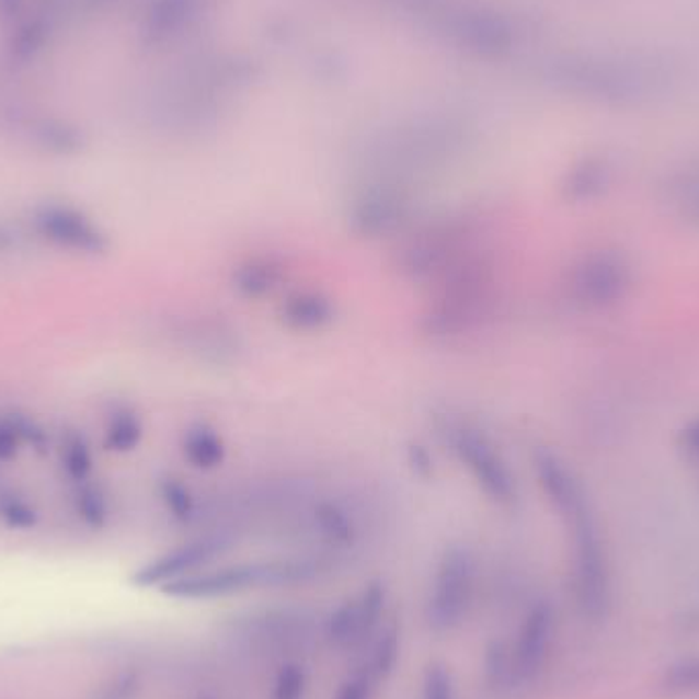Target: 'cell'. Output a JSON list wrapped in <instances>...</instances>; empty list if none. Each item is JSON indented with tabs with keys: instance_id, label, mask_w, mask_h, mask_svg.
Here are the masks:
<instances>
[{
	"instance_id": "1",
	"label": "cell",
	"mask_w": 699,
	"mask_h": 699,
	"mask_svg": "<svg viewBox=\"0 0 699 699\" xmlns=\"http://www.w3.org/2000/svg\"><path fill=\"white\" fill-rule=\"evenodd\" d=\"M330 563L321 552H299L259 561L211 564L193 575L160 587L174 599L211 601L259 589H287L313 583L328 573Z\"/></svg>"
},
{
	"instance_id": "2",
	"label": "cell",
	"mask_w": 699,
	"mask_h": 699,
	"mask_svg": "<svg viewBox=\"0 0 699 699\" xmlns=\"http://www.w3.org/2000/svg\"><path fill=\"white\" fill-rule=\"evenodd\" d=\"M495 307V264L485 248L434 283V297L424 311L427 337L452 342L472 334Z\"/></svg>"
},
{
	"instance_id": "3",
	"label": "cell",
	"mask_w": 699,
	"mask_h": 699,
	"mask_svg": "<svg viewBox=\"0 0 699 699\" xmlns=\"http://www.w3.org/2000/svg\"><path fill=\"white\" fill-rule=\"evenodd\" d=\"M481 250V226L469 215L436 219L417 229L397 254L399 273L413 283L434 285Z\"/></svg>"
},
{
	"instance_id": "4",
	"label": "cell",
	"mask_w": 699,
	"mask_h": 699,
	"mask_svg": "<svg viewBox=\"0 0 699 699\" xmlns=\"http://www.w3.org/2000/svg\"><path fill=\"white\" fill-rule=\"evenodd\" d=\"M422 195L401 176L373 174L346 203V224L358 238L382 240L410 229L420 215Z\"/></svg>"
},
{
	"instance_id": "5",
	"label": "cell",
	"mask_w": 699,
	"mask_h": 699,
	"mask_svg": "<svg viewBox=\"0 0 699 699\" xmlns=\"http://www.w3.org/2000/svg\"><path fill=\"white\" fill-rule=\"evenodd\" d=\"M438 434L448 452L469 471L489 502L505 509L519 502L516 474L483 427L469 417L444 415Z\"/></svg>"
},
{
	"instance_id": "6",
	"label": "cell",
	"mask_w": 699,
	"mask_h": 699,
	"mask_svg": "<svg viewBox=\"0 0 699 699\" xmlns=\"http://www.w3.org/2000/svg\"><path fill=\"white\" fill-rule=\"evenodd\" d=\"M477 554L469 545L455 542L442 552L424 609L432 632L452 634L469 620L477 593Z\"/></svg>"
},
{
	"instance_id": "7",
	"label": "cell",
	"mask_w": 699,
	"mask_h": 699,
	"mask_svg": "<svg viewBox=\"0 0 699 699\" xmlns=\"http://www.w3.org/2000/svg\"><path fill=\"white\" fill-rule=\"evenodd\" d=\"M31 228L39 240L78 256H108L113 242L107 229L68 203H42L31 211Z\"/></svg>"
},
{
	"instance_id": "8",
	"label": "cell",
	"mask_w": 699,
	"mask_h": 699,
	"mask_svg": "<svg viewBox=\"0 0 699 699\" xmlns=\"http://www.w3.org/2000/svg\"><path fill=\"white\" fill-rule=\"evenodd\" d=\"M238 538L231 530L209 528L207 532L198 534L179 547L170 548L150 563L139 566L134 573V585L137 587H164L176 578L193 575L207 566L221 561L231 548L236 547Z\"/></svg>"
},
{
	"instance_id": "9",
	"label": "cell",
	"mask_w": 699,
	"mask_h": 699,
	"mask_svg": "<svg viewBox=\"0 0 699 699\" xmlns=\"http://www.w3.org/2000/svg\"><path fill=\"white\" fill-rule=\"evenodd\" d=\"M285 522L328 550L354 547L363 532L360 512L354 503L346 497H321L320 493L293 509Z\"/></svg>"
},
{
	"instance_id": "10",
	"label": "cell",
	"mask_w": 699,
	"mask_h": 699,
	"mask_svg": "<svg viewBox=\"0 0 699 699\" xmlns=\"http://www.w3.org/2000/svg\"><path fill=\"white\" fill-rule=\"evenodd\" d=\"M389 604V587L375 578L366 583L356 595L342 601L325 620V640L334 649L356 646L375 637L385 622V609Z\"/></svg>"
},
{
	"instance_id": "11",
	"label": "cell",
	"mask_w": 699,
	"mask_h": 699,
	"mask_svg": "<svg viewBox=\"0 0 699 699\" xmlns=\"http://www.w3.org/2000/svg\"><path fill=\"white\" fill-rule=\"evenodd\" d=\"M557 637V614L548 601H536L526 611L517 628L516 640L509 644L514 685H532L547 667L548 656Z\"/></svg>"
},
{
	"instance_id": "12",
	"label": "cell",
	"mask_w": 699,
	"mask_h": 699,
	"mask_svg": "<svg viewBox=\"0 0 699 699\" xmlns=\"http://www.w3.org/2000/svg\"><path fill=\"white\" fill-rule=\"evenodd\" d=\"M184 346L211 365H228L242 352V340L228 321L198 318L183 332Z\"/></svg>"
},
{
	"instance_id": "13",
	"label": "cell",
	"mask_w": 699,
	"mask_h": 699,
	"mask_svg": "<svg viewBox=\"0 0 699 699\" xmlns=\"http://www.w3.org/2000/svg\"><path fill=\"white\" fill-rule=\"evenodd\" d=\"M335 318V305L321 290H297L278 307V320L293 332H320Z\"/></svg>"
},
{
	"instance_id": "14",
	"label": "cell",
	"mask_w": 699,
	"mask_h": 699,
	"mask_svg": "<svg viewBox=\"0 0 699 699\" xmlns=\"http://www.w3.org/2000/svg\"><path fill=\"white\" fill-rule=\"evenodd\" d=\"M287 278L285 262L276 256H252L240 262L231 273V287L245 299L273 295Z\"/></svg>"
},
{
	"instance_id": "15",
	"label": "cell",
	"mask_w": 699,
	"mask_h": 699,
	"mask_svg": "<svg viewBox=\"0 0 699 699\" xmlns=\"http://www.w3.org/2000/svg\"><path fill=\"white\" fill-rule=\"evenodd\" d=\"M184 460L198 471H214L228 455L226 442L207 424H193L186 427L181 440Z\"/></svg>"
},
{
	"instance_id": "16",
	"label": "cell",
	"mask_w": 699,
	"mask_h": 699,
	"mask_svg": "<svg viewBox=\"0 0 699 699\" xmlns=\"http://www.w3.org/2000/svg\"><path fill=\"white\" fill-rule=\"evenodd\" d=\"M146 426L141 415L129 405H117L111 410L103 434V446L113 455H129L144 442Z\"/></svg>"
},
{
	"instance_id": "17",
	"label": "cell",
	"mask_w": 699,
	"mask_h": 699,
	"mask_svg": "<svg viewBox=\"0 0 699 699\" xmlns=\"http://www.w3.org/2000/svg\"><path fill=\"white\" fill-rule=\"evenodd\" d=\"M401 649H403V632L401 623L396 618L389 622L380 623L377 630V639L373 640L370 646V658H368V673L379 681H387L401 661Z\"/></svg>"
},
{
	"instance_id": "18",
	"label": "cell",
	"mask_w": 699,
	"mask_h": 699,
	"mask_svg": "<svg viewBox=\"0 0 699 699\" xmlns=\"http://www.w3.org/2000/svg\"><path fill=\"white\" fill-rule=\"evenodd\" d=\"M61 471L75 485L91 481L94 471V457H92L91 442L87 434L78 427H68L61 434L60 448Z\"/></svg>"
},
{
	"instance_id": "19",
	"label": "cell",
	"mask_w": 699,
	"mask_h": 699,
	"mask_svg": "<svg viewBox=\"0 0 699 699\" xmlns=\"http://www.w3.org/2000/svg\"><path fill=\"white\" fill-rule=\"evenodd\" d=\"M158 495L164 503L168 514L179 524H195L200 514V495L174 474H167L158 481Z\"/></svg>"
},
{
	"instance_id": "20",
	"label": "cell",
	"mask_w": 699,
	"mask_h": 699,
	"mask_svg": "<svg viewBox=\"0 0 699 699\" xmlns=\"http://www.w3.org/2000/svg\"><path fill=\"white\" fill-rule=\"evenodd\" d=\"M72 509L87 528L103 530L108 524V517H111L107 491L92 481L75 485Z\"/></svg>"
},
{
	"instance_id": "21",
	"label": "cell",
	"mask_w": 699,
	"mask_h": 699,
	"mask_svg": "<svg viewBox=\"0 0 699 699\" xmlns=\"http://www.w3.org/2000/svg\"><path fill=\"white\" fill-rule=\"evenodd\" d=\"M483 681L486 689L495 696L516 689L512 658H509V644L495 640L493 644L486 646L485 658H483Z\"/></svg>"
},
{
	"instance_id": "22",
	"label": "cell",
	"mask_w": 699,
	"mask_h": 699,
	"mask_svg": "<svg viewBox=\"0 0 699 699\" xmlns=\"http://www.w3.org/2000/svg\"><path fill=\"white\" fill-rule=\"evenodd\" d=\"M661 689L675 699H699V656L681 658L661 677Z\"/></svg>"
},
{
	"instance_id": "23",
	"label": "cell",
	"mask_w": 699,
	"mask_h": 699,
	"mask_svg": "<svg viewBox=\"0 0 699 699\" xmlns=\"http://www.w3.org/2000/svg\"><path fill=\"white\" fill-rule=\"evenodd\" d=\"M0 522L16 532H27L39 524L37 507L13 489H0Z\"/></svg>"
},
{
	"instance_id": "24",
	"label": "cell",
	"mask_w": 699,
	"mask_h": 699,
	"mask_svg": "<svg viewBox=\"0 0 699 699\" xmlns=\"http://www.w3.org/2000/svg\"><path fill=\"white\" fill-rule=\"evenodd\" d=\"M35 141L47 150L58 156H70L82 150L84 137L75 125H66L60 122H47L35 129Z\"/></svg>"
},
{
	"instance_id": "25",
	"label": "cell",
	"mask_w": 699,
	"mask_h": 699,
	"mask_svg": "<svg viewBox=\"0 0 699 699\" xmlns=\"http://www.w3.org/2000/svg\"><path fill=\"white\" fill-rule=\"evenodd\" d=\"M309 671L297 661L283 663L274 673L268 699H307L309 696Z\"/></svg>"
},
{
	"instance_id": "26",
	"label": "cell",
	"mask_w": 699,
	"mask_h": 699,
	"mask_svg": "<svg viewBox=\"0 0 699 699\" xmlns=\"http://www.w3.org/2000/svg\"><path fill=\"white\" fill-rule=\"evenodd\" d=\"M4 420L15 429L23 446H30L35 455H47L51 448V436L47 427L27 411L11 410L2 413Z\"/></svg>"
},
{
	"instance_id": "27",
	"label": "cell",
	"mask_w": 699,
	"mask_h": 699,
	"mask_svg": "<svg viewBox=\"0 0 699 699\" xmlns=\"http://www.w3.org/2000/svg\"><path fill=\"white\" fill-rule=\"evenodd\" d=\"M420 699H460L457 677L446 663L432 661L424 669L422 685H420Z\"/></svg>"
},
{
	"instance_id": "28",
	"label": "cell",
	"mask_w": 699,
	"mask_h": 699,
	"mask_svg": "<svg viewBox=\"0 0 699 699\" xmlns=\"http://www.w3.org/2000/svg\"><path fill=\"white\" fill-rule=\"evenodd\" d=\"M375 684L377 679L368 673V669L356 671L337 685L332 699H375V687H377Z\"/></svg>"
},
{
	"instance_id": "29",
	"label": "cell",
	"mask_w": 699,
	"mask_h": 699,
	"mask_svg": "<svg viewBox=\"0 0 699 699\" xmlns=\"http://www.w3.org/2000/svg\"><path fill=\"white\" fill-rule=\"evenodd\" d=\"M21 440L15 434V429L4 420V415L0 413V462H11L19 457L21 452Z\"/></svg>"
},
{
	"instance_id": "30",
	"label": "cell",
	"mask_w": 699,
	"mask_h": 699,
	"mask_svg": "<svg viewBox=\"0 0 699 699\" xmlns=\"http://www.w3.org/2000/svg\"><path fill=\"white\" fill-rule=\"evenodd\" d=\"M139 679L134 673H123L117 679H113V684L103 689L101 699H131L136 696Z\"/></svg>"
},
{
	"instance_id": "31",
	"label": "cell",
	"mask_w": 699,
	"mask_h": 699,
	"mask_svg": "<svg viewBox=\"0 0 699 699\" xmlns=\"http://www.w3.org/2000/svg\"><path fill=\"white\" fill-rule=\"evenodd\" d=\"M25 0H0V13L7 16L19 15Z\"/></svg>"
},
{
	"instance_id": "32",
	"label": "cell",
	"mask_w": 699,
	"mask_h": 699,
	"mask_svg": "<svg viewBox=\"0 0 699 699\" xmlns=\"http://www.w3.org/2000/svg\"><path fill=\"white\" fill-rule=\"evenodd\" d=\"M200 699H215V698H200Z\"/></svg>"
}]
</instances>
